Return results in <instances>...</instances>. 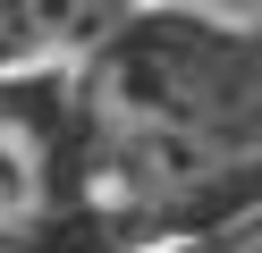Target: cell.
Segmentation results:
<instances>
[{"label": "cell", "instance_id": "6da1fadb", "mask_svg": "<svg viewBox=\"0 0 262 253\" xmlns=\"http://www.w3.org/2000/svg\"><path fill=\"white\" fill-rule=\"evenodd\" d=\"M51 219V144L17 110H0V245Z\"/></svg>", "mask_w": 262, "mask_h": 253}, {"label": "cell", "instance_id": "7a4b0ae2", "mask_svg": "<svg viewBox=\"0 0 262 253\" xmlns=\"http://www.w3.org/2000/svg\"><path fill=\"white\" fill-rule=\"evenodd\" d=\"M0 253H34V245H26V236H17V245H0Z\"/></svg>", "mask_w": 262, "mask_h": 253}]
</instances>
